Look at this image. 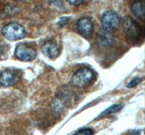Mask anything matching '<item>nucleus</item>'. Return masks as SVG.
Listing matches in <instances>:
<instances>
[{
    "instance_id": "obj_1",
    "label": "nucleus",
    "mask_w": 145,
    "mask_h": 135,
    "mask_svg": "<svg viewBox=\"0 0 145 135\" xmlns=\"http://www.w3.org/2000/svg\"><path fill=\"white\" fill-rule=\"evenodd\" d=\"M94 77V73L89 68H83L78 70L72 76L71 82L72 85L78 88H83L89 85Z\"/></svg>"
},
{
    "instance_id": "obj_2",
    "label": "nucleus",
    "mask_w": 145,
    "mask_h": 135,
    "mask_svg": "<svg viewBox=\"0 0 145 135\" xmlns=\"http://www.w3.org/2000/svg\"><path fill=\"white\" fill-rule=\"evenodd\" d=\"M2 33L5 38L10 41L21 39L25 36L24 28L17 23H10L4 26L2 30Z\"/></svg>"
},
{
    "instance_id": "obj_3",
    "label": "nucleus",
    "mask_w": 145,
    "mask_h": 135,
    "mask_svg": "<svg viewBox=\"0 0 145 135\" xmlns=\"http://www.w3.org/2000/svg\"><path fill=\"white\" fill-rule=\"evenodd\" d=\"M124 30L127 35V39L133 42L138 41L141 35L143 34L140 26L130 17H126L124 19Z\"/></svg>"
},
{
    "instance_id": "obj_4",
    "label": "nucleus",
    "mask_w": 145,
    "mask_h": 135,
    "mask_svg": "<svg viewBox=\"0 0 145 135\" xmlns=\"http://www.w3.org/2000/svg\"><path fill=\"white\" fill-rule=\"evenodd\" d=\"M101 23L102 28L105 31H113L118 27L120 18L116 12L109 10L103 14L101 19Z\"/></svg>"
},
{
    "instance_id": "obj_5",
    "label": "nucleus",
    "mask_w": 145,
    "mask_h": 135,
    "mask_svg": "<svg viewBox=\"0 0 145 135\" xmlns=\"http://www.w3.org/2000/svg\"><path fill=\"white\" fill-rule=\"evenodd\" d=\"M15 55L20 60L28 62L34 60L37 55V52L33 48L21 44L15 48Z\"/></svg>"
},
{
    "instance_id": "obj_6",
    "label": "nucleus",
    "mask_w": 145,
    "mask_h": 135,
    "mask_svg": "<svg viewBox=\"0 0 145 135\" xmlns=\"http://www.w3.org/2000/svg\"><path fill=\"white\" fill-rule=\"evenodd\" d=\"M76 28L78 33L86 39L90 38L94 31L92 22L87 18H81L78 20L76 23Z\"/></svg>"
},
{
    "instance_id": "obj_7",
    "label": "nucleus",
    "mask_w": 145,
    "mask_h": 135,
    "mask_svg": "<svg viewBox=\"0 0 145 135\" xmlns=\"http://www.w3.org/2000/svg\"><path fill=\"white\" fill-rule=\"evenodd\" d=\"M41 51L45 56L50 59L57 58L59 53V50L57 45L52 41H47L41 47Z\"/></svg>"
},
{
    "instance_id": "obj_8",
    "label": "nucleus",
    "mask_w": 145,
    "mask_h": 135,
    "mask_svg": "<svg viewBox=\"0 0 145 135\" xmlns=\"http://www.w3.org/2000/svg\"><path fill=\"white\" fill-rule=\"evenodd\" d=\"M15 82V76L10 71H5L0 74V84L3 87H11Z\"/></svg>"
},
{
    "instance_id": "obj_9",
    "label": "nucleus",
    "mask_w": 145,
    "mask_h": 135,
    "mask_svg": "<svg viewBox=\"0 0 145 135\" xmlns=\"http://www.w3.org/2000/svg\"><path fill=\"white\" fill-rule=\"evenodd\" d=\"M131 10L134 16L144 20V2L142 1L134 2L131 6Z\"/></svg>"
},
{
    "instance_id": "obj_10",
    "label": "nucleus",
    "mask_w": 145,
    "mask_h": 135,
    "mask_svg": "<svg viewBox=\"0 0 145 135\" xmlns=\"http://www.w3.org/2000/svg\"><path fill=\"white\" fill-rule=\"evenodd\" d=\"M123 105L122 104H117V105H113V106H110V107L106 109L105 110H104L100 115H99L98 118L103 117V116H105L107 115H110V114L118 112L119 110H120L122 109Z\"/></svg>"
},
{
    "instance_id": "obj_11",
    "label": "nucleus",
    "mask_w": 145,
    "mask_h": 135,
    "mask_svg": "<svg viewBox=\"0 0 145 135\" xmlns=\"http://www.w3.org/2000/svg\"><path fill=\"white\" fill-rule=\"evenodd\" d=\"M94 131L91 128H82L81 130L78 131L73 135H92Z\"/></svg>"
},
{
    "instance_id": "obj_12",
    "label": "nucleus",
    "mask_w": 145,
    "mask_h": 135,
    "mask_svg": "<svg viewBox=\"0 0 145 135\" xmlns=\"http://www.w3.org/2000/svg\"><path fill=\"white\" fill-rule=\"evenodd\" d=\"M141 81H142V79H141V78H135V79H134L133 80H131V82L127 85V87L128 88L134 87L137 86L138 83H140Z\"/></svg>"
},
{
    "instance_id": "obj_13",
    "label": "nucleus",
    "mask_w": 145,
    "mask_h": 135,
    "mask_svg": "<svg viewBox=\"0 0 145 135\" xmlns=\"http://www.w3.org/2000/svg\"><path fill=\"white\" fill-rule=\"evenodd\" d=\"M68 20H69V18H67V17H63V18H61L60 19H59V21H58V23H57V24L59 26L63 27L67 24V23L68 22Z\"/></svg>"
},
{
    "instance_id": "obj_14",
    "label": "nucleus",
    "mask_w": 145,
    "mask_h": 135,
    "mask_svg": "<svg viewBox=\"0 0 145 135\" xmlns=\"http://www.w3.org/2000/svg\"><path fill=\"white\" fill-rule=\"evenodd\" d=\"M68 2L73 6H79L84 3V1H68Z\"/></svg>"
}]
</instances>
